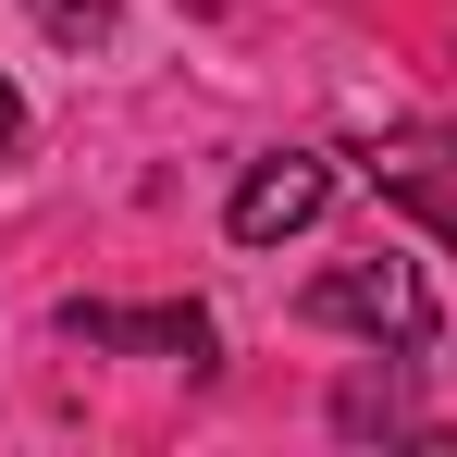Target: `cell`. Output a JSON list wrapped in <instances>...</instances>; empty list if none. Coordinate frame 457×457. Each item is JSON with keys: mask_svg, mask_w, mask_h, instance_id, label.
Listing matches in <instances>:
<instances>
[{"mask_svg": "<svg viewBox=\"0 0 457 457\" xmlns=\"http://www.w3.org/2000/svg\"><path fill=\"white\" fill-rule=\"evenodd\" d=\"M297 309H309V321H334V334L433 346V285H420V260H395V247H371V260H334V272H321Z\"/></svg>", "mask_w": 457, "mask_h": 457, "instance_id": "6da1fadb", "label": "cell"}, {"mask_svg": "<svg viewBox=\"0 0 457 457\" xmlns=\"http://www.w3.org/2000/svg\"><path fill=\"white\" fill-rule=\"evenodd\" d=\"M25 149V99H12V87H0V161Z\"/></svg>", "mask_w": 457, "mask_h": 457, "instance_id": "277c9868", "label": "cell"}, {"mask_svg": "<svg viewBox=\"0 0 457 457\" xmlns=\"http://www.w3.org/2000/svg\"><path fill=\"white\" fill-rule=\"evenodd\" d=\"M334 211V161L321 149H272V161H247V186H235V247H285V235H309Z\"/></svg>", "mask_w": 457, "mask_h": 457, "instance_id": "7a4b0ae2", "label": "cell"}, {"mask_svg": "<svg viewBox=\"0 0 457 457\" xmlns=\"http://www.w3.org/2000/svg\"><path fill=\"white\" fill-rule=\"evenodd\" d=\"M62 334L75 346H149V359H186V371H211V321L198 309H62Z\"/></svg>", "mask_w": 457, "mask_h": 457, "instance_id": "3957f363", "label": "cell"}]
</instances>
